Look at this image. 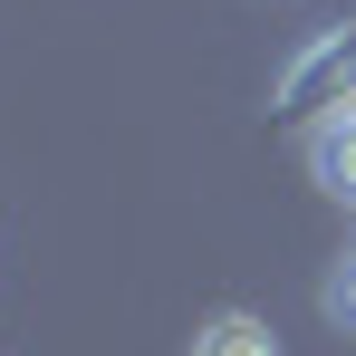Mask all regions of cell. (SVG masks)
<instances>
[{
  "instance_id": "1",
  "label": "cell",
  "mask_w": 356,
  "mask_h": 356,
  "mask_svg": "<svg viewBox=\"0 0 356 356\" xmlns=\"http://www.w3.org/2000/svg\"><path fill=\"white\" fill-rule=\"evenodd\" d=\"M308 174L327 183L337 202H356V116H318L308 125Z\"/></svg>"
},
{
  "instance_id": "2",
  "label": "cell",
  "mask_w": 356,
  "mask_h": 356,
  "mask_svg": "<svg viewBox=\"0 0 356 356\" xmlns=\"http://www.w3.org/2000/svg\"><path fill=\"white\" fill-rule=\"evenodd\" d=\"M193 356H280V337H270V327H260L250 308H222V318H212V327L193 337Z\"/></svg>"
},
{
  "instance_id": "3",
  "label": "cell",
  "mask_w": 356,
  "mask_h": 356,
  "mask_svg": "<svg viewBox=\"0 0 356 356\" xmlns=\"http://www.w3.org/2000/svg\"><path fill=\"white\" fill-rule=\"evenodd\" d=\"M347 116H356V97H347Z\"/></svg>"
}]
</instances>
